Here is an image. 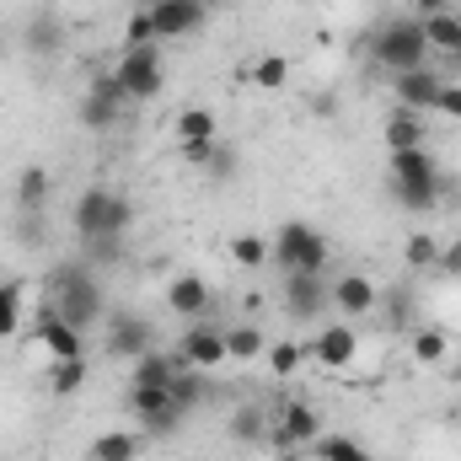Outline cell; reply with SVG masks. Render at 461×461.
Instances as JSON below:
<instances>
[{
  "mask_svg": "<svg viewBox=\"0 0 461 461\" xmlns=\"http://www.w3.org/2000/svg\"><path fill=\"white\" fill-rule=\"evenodd\" d=\"M435 274H451V279L461 274V230L451 236V241H440V263H435Z\"/></svg>",
  "mask_w": 461,
  "mask_h": 461,
  "instance_id": "40",
  "label": "cell"
},
{
  "mask_svg": "<svg viewBox=\"0 0 461 461\" xmlns=\"http://www.w3.org/2000/svg\"><path fill=\"white\" fill-rule=\"evenodd\" d=\"M440 86H446V76H440L435 65H419V70L392 76V103L408 108V113H429V108L440 103Z\"/></svg>",
  "mask_w": 461,
  "mask_h": 461,
  "instance_id": "15",
  "label": "cell"
},
{
  "mask_svg": "<svg viewBox=\"0 0 461 461\" xmlns=\"http://www.w3.org/2000/svg\"><path fill=\"white\" fill-rule=\"evenodd\" d=\"M140 451H145V435H134V429H103L92 440L86 461H134Z\"/></svg>",
  "mask_w": 461,
  "mask_h": 461,
  "instance_id": "22",
  "label": "cell"
},
{
  "mask_svg": "<svg viewBox=\"0 0 461 461\" xmlns=\"http://www.w3.org/2000/svg\"><path fill=\"white\" fill-rule=\"evenodd\" d=\"M413 145H424V113L392 108V118H386V150H413Z\"/></svg>",
  "mask_w": 461,
  "mask_h": 461,
  "instance_id": "29",
  "label": "cell"
},
{
  "mask_svg": "<svg viewBox=\"0 0 461 461\" xmlns=\"http://www.w3.org/2000/svg\"><path fill=\"white\" fill-rule=\"evenodd\" d=\"M86 375H92L86 359H54V370H49V392H54V397H76V392L86 386Z\"/></svg>",
  "mask_w": 461,
  "mask_h": 461,
  "instance_id": "31",
  "label": "cell"
},
{
  "mask_svg": "<svg viewBox=\"0 0 461 461\" xmlns=\"http://www.w3.org/2000/svg\"><path fill=\"white\" fill-rule=\"evenodd\" d=\"M279 461H306L301 451H279Z\"/></svg>",
  "mask_w": 461,
  "mask_h": 461,
  "instance_id": "47",
  "label": "cell"
},
{
  "mask_svg": "<svg viewBox=\"0 0 461 461\" xmlns=\"http://www.w3.org/2000/svg\"><path fill=\"white\" fill-rule=\"evenodd\" d=\"M451 5H456V0H413L419 16H440V11H451Z\"/></svg>",
  "mask_w": 461,
  "mask_h": 461,
  "instance_id": "45",
  "label": "cell"
},
{
  "mask_svg": "<svg viewBox=\"0 0 461 461\" xmlns=\"http://www.w3.org/2000/svg\"><path fill=\"white\" fill-rule=\"evenodd\" d=\"M177 150H183V161H188V167H199V172H210V161H215V150H221V140H177Z\"/></svg>",
  "mask_w": 461,
  "mask_h": 461,
  "instance_id": "39",
  "label": "cell"
},
{
  "mask_svg": "<svg viewBox=\"0 0 461 461\" xmlns=\"http://www.w3.org/2000/svg\"><path fill=\"white\" fill-rule=\"evenodd\" d=\"M103 348L113 354V359H140L145 348H156V328L140 317V312H108L103 317Z\"/></svg>",
  "mask_w": 461,
  "mask_h": 461,
  "instance_id": "10",
  "label": "cell"
},
{
  "mask_svg": "<svg viewBox=\"0 0 461 461\" xmlns=\"http://www.w3.org/2000/svg\"><path fill=\"white\" fill-rule=\"evenodd\" d=\"M172 354H177V370H215V365H226V328L188 322Z\"/></svg>",
  "mask_w": 461,
  "mask_h": 461,
  "instance_id": "11",
  "label": "cell"
},
{
  "mask_svg": "<svg viewBox=\"0 0 461 461\" xmlns=\"http://www.w3.org/2000/svg\"><path fill=\"white\" fill-rule=\"evenodd\" d=\"M306 451H312L317 461H375L365 440H354V435H333V429H322Z\"/></svg>",
  "mask_w": 461,
  "mask_h": 461,
  "instance_id": "24",
  "label": "cell"
},
{
  "mask_svg": "<svg viewBox=\"0 0 461 461\" xmlns=\"http://www.w3.org/2000/svg\"><path fill=\"white\" fill-rule=\"evenodd\" d=\"M65 38H70V27H65V16H59L54 5L27 11V22H22V54H27V59H38V65L59 59V54H65Z\"/></svg>",
  "mask_w": 461,
  "mask_h": 461,
  "instance_id": "9",
  "label": "cell"
},
{
  "mask_svg": "<svg viewBox=\"0 0 461 461\" xmlns=\"http://www.w3.org/2000/svg\"><path fill=\"white\" fill-rule=\"evenodd\" d=\"M177 140H221V123L210 108H183L177 113Z\"/></svg>",
  "mask_w": 461,
  "mask_h": 461,
  "instance_id": "36",
  "label": "cell"
},
{
  "mask_svg": "<svg viewBox=\"0 0 461 461\" xmlns=\"http://www.w3.org/2000/svg\"><path fill=\"white\" fill-rule=\"evenodd\" d=\"M435 263H440V236H429V230H413V236L402 241V268L424 274V268H435Z\"/></svg>",
  "mask_w": 461,
  "mask_h": 461,
  "instance_id": "30",
  "label": "cell"
},
{
  "mask_svg": "<svg viewBox=\"0 0 461 461\" xmlns=\"http://www.w3.org/2000/svg\"><path fill=\"white\" fill-rule=\"evenodd\" d=\"M440 188H446V177H440V161H435L429 145L392 150V199H397L402 210L429 215V210L440 204Z\"/></svg>",
  "mask_w": 461,
  "mask_h": 461,
  "instance_id": "3",
  "label": "cell"
},
{
  "mask_svg": "<svg viewBox=\"0 0 461 461\" xmlns=\"http://www.w3.org/2000/svg\"><path fill=\"white\" fill-rule=\"evenodd\" d=\"M129 413L140 419L145 435H172L183 424V413L172 408V392L167 386H129Z\"/></svg>",
  "mask_w": 461,
  "mask_h": 461,
  "instance_id": "13",
  "label": "cell"
},
{
  "mask_svg": "<svg viewBox=\"0 0 461 461\" xmlns=\"http://www.w3.org/2000/svg\"><path fill=\"white\" fill-rule=\"evenodd\" d=\"M435 113H446V118H456V123H461V81H446V86H440Z\"/></svg>",
  "mask_w": 461,
  "mask_h": 461,
  "instance_id": "42",
  "label": "cell"
},
{
  "mask_svg": "<svg viewBox=\"0 0 461 461\" xmlns=\"http://www.w3.org/2000/svg\"><path fill=\"white\" fill-rule=\"evenodd\" d=\"M81 263L86 268H118L123 263V236H92V241H81Z\"/></svg>",
  "mask_w": 461,
  "mask_h": 461,
  "instance_id": "35",
  "label": "cell"
},
{
  "mask_svg": "<svg viewBox=\"0 0 461 461\" xmlns=\"http://www.w3.org/2000/svg\"><path fill=\"white\" fill-rule=\"evenodd\" d=\"M263 354H268V333H263V328H252V322L226 328V359L230 365H247V359H263Z\"/></svg>",
  "mask_w": 461,
  "mask_h": 461,
  "instance_id": "26",
  "label": "cell"
},
{
  "mask_svg": "<svg viewBox=\"0 0 461 461\" xmlns=\"http://www.w3.org/2000/svg\"><path fill=\"white\" fill-rule=\"evenodd\" d=\"M134 226V204L108 188V183H92V188H81L76 194V204H70V230H76V241H92V236H129Z\"/></svg>",
  "mask_w": 461,
  "mask_h": 461,
  "instance_id": "4",
  "label": "cell"
},
{
  "mask_svg": "<svg viewBox=\"0 0 461 461\" xmlns=\"http://www.w3.org/2000/svg\"><path fill=\"white\" fill-rule=\"evenodd\" d=\"M424 38H429V54H446L456 59L461 54V16L440 11V16H424Z\"/></svg>",
  "mask_w": 461,
  "mask_h": 461,
  "instance_id": "28",
  "label": "cell"
},
{
  "mask_svg": "<svg viewBox=\"0 0 461 461\" xmlns=\"http://www.w3.org/2000/svg\"><path fill=\"white\" fill-rule=\"evenodd\" d=\"M365 49H370V65L386 70V76H402V70L429 65L424 16H386V22H375V32L365 38Z\"/></svg>",
  "mask_w": 461,
  "mask_h": 461,
  "instance_id": "2",
  "label": "cell"
},
{
  "mask_svg": "<svg viewBox=\"0 0 461 461\" xmlns=\"http://www.w3.org/2000/svg\"><path fill=\"white\" fill-rule=\"evenodd\" d=\"M16 241L22 247H43V215H16Z\"/></svg>",
  "mask_w": 461,
  "mask_h": 461,
  "instance_id": "41",
  "label": "cell"
},
{
  "mask_svg": "<svg viewBox=\"0 0 461 461\" xmlns=\"http://www.w3.org/2000/svg\"><path fill=\"white\" fill-rule=\"evenodd\" d=\"M167 392H172V408H177L183 419H188V413H199V408L210 402V381H204V370H177Z\"/></svg>",
  "mask_w": 461,
  "mask_h": 461,
  "instance_id": "23",
  "label": "cell"
},
{
  "mask_svg": "<svg viewBox=\"0 0 461 461\" xmlns=\"http://www.w3.org/2000/svg\"><path fill=\"white\" fill-rule=\"evenodd\" d=\"M279 295H285V312L295 322H317L322 312H333V279H328V268L322 274H285Z\"/></svg>",
  "mask_w": 461,
  "mask_h": 461,
  "instance_id": "8",
  "label": "cell"
},
{
  "mask_svg": "<svg viewBox=\"0 0 461 461\" xmlns=\"http://www.w3.org/2000/svg\"><path fill=\"white\" fill-rule=\"evenodd\" d=\"M252 81H258L263 92H279V86L290 81V59H285V54H258V59H252Z\"/></svg>",
  "mask_w": 461,
  "mask_h": 461,
  "instance_id": "37",
  "label": "cell"
},
{
  "mask_svg": "<svg viewBox=\"0 0 461 461\" xmlns=\"http://www.w3.org/2000/svg\"><path fill=\"white\" fill-rule=\"evenodd\" d=\"M317 435H322V413H317V402H306V397H285V402L268 408V446H274V451H306Z\"/></svg>",
  "mask_w": 461,
  "mask_h": 461,
  "instance_id": "6",
  "label": "cell"
},
{
  "mask_svg": "<svg viewBox=\"0 0 461 461\" xmlns=\"http://www.w3.org/2000/svg\"><path fill=\"white\" fill-rule=\"evenodd\" d=\"M76 113H81V129H92V134H113L118 118H123V103H113V97H97V92H86Z\"/></svg>",
  "mask_w": 461,
  "mask_h": 461,
  "instance_id": "27",
  "label": "cell"
},
{
  "mask_svg": "<svg viewBox=\"0 0 461 461\" xmlns=\"http://www.w3.org/2000/svg\"><path fill=\"white\" fill-rule=\"evenodd\" d=\"M113 76L123 86V103H150L167 86V59H161V49H123Z\"/></svg>",
  "mask_w": 461,
  "mask_h": 461,
  "instance_id": "7",
  "label": "cell"
},
{
  "mask_svg": "<svg viewBox=\"0 0 461 461\" xmlns=\"http://www.w3.org/2000/svg\"><path fill=\"white\" fill-rule=\"evenodd\" d=\"M49 199H54L49 167H22V172H16V215H43Z\"/></svg>",
  "mask_w": 461,
  "mask_h": 461,
  "instance_id": "19",
  "label": "cell"
},
{
  "mask_svg": "<svg viewBox=\"0 0 461 461\" xmlns=\"http://www.w3.org/2000/svg\"><path fill=\"white\" fill-rule=\"evenodd\" d=\"M210 172H215V177H230V172H236V150L221 145V150H215V161H210Z\"/></svg>",
  "mask_w": 461,
  "mask_h": 461,
  "instance_id": "44",
  "label": "cell"
},
{
  "mask_svg": "<svg viewBox=\"0 0 461 461\" xmlns=\"http://www.w3.org/2000/svg\"><path fill=\"white\" fill-rule=\"evenodd\" d=\"M392 322H397V328H402V322H413V295H408V290H397V295H392Z\"/></svg>",
  "mask_w": 461,
  "mask_h": 461,
  "instance_id": "43",
  "label": "cell"
},
{
  "mask_svg": "<svg viewBox=\"0 0 461 461\" xmlns=\"http://www.w3.org/2000/svg\"><path fill=\"white\" fill-rule=\"evenodd\" d=\"M210 279L204 274H172V285H167V312L172 317H183V322H204V312H210Z\"/></svg>",
  "mask_w": 461,
  "mask_h": 461,
  "instance_id": "16",
  "label": "cell"
},
{
  "mask_svg": "<svg viewBox=\"0 0 461 461\" xmlns=\"http://www.w3.org/2000/svg\"><path fill=\"white\" fill-rule=\"evenodd\" d=\"M230 263H236V268H263V263H268V241H263L258 230H236V236H230Z\"/></svg>",
  "mask_w": 461,
  "mask_h": 461,
  "instance_id": "34",
  "label": "cell"
},
{
  "mask_svg": "<svg viewBox=\"0 0 461 461\" xmlns=\"http://www.w3.org/2000/svg\"><path fill=\"white\" fill-rule=\"evenodd\" d=\"M32 339L49 348V359H86V333H76L65 317H54L49 306L32 317Z\"/></svg>",
  "mask_w": 461,
  "mask_h": 461,
  "instance_id": "17",
  "label": "cell"
},
{
  "mask_svg": "<svg viewBox=\"0 0 461 461\" xmlns=\"http://www.w3.org/2000/svg\"><path fill=\"white\" fill-rule=\"evenodd\" d=\"M5 54H11V32L0 27V65H5Z\"/></svg>",
  "mask_w": 461,
  "mask_h": 461,
  "instance_id": "46",
  "label": "cell"
},
{
  "mask_svg": "<svg viewBox=\"0 0 461 461\" xmlns=\"http://www.w3.org/2000/svg\"><path fill=\"white\" fill-rule=\"evenodd\" d=\"M123 49H161V32H156V16H150V5L129 11V22H123Z\"/></svg>",
  "mask_w": 461,
  "mask_h": 461,
  "instance_id": "33",
  "label": "cell"
},
{
  "mask_svg": "<svg viewBox=\"0 0 461 461\" xmlns=\"http://www.w3.org/2000/svg\"><path fill=\"white\" fill-rule=\"evenodd\" d=\"M150 16H156L161 43H177V38H194L210 22V0H150Z\"/></svg>",
  "mask_w": 461,
  "mask_h": 461,
  "instance_id": "14",
  "label": "cell"
},
{
  "mask_svg": "<svg viewBox=\"0 0 461 461\" xmlns=\"http://www.w3.org/2000/svg\"><path fill=\"white\" fill-rule=\"evenodd\" d=\"M226 435L236 446H268V408L258 402H236L226 419Z\"/></svg>",
  "mask_w": 461,
  "mask_h": 461,
  "instance_id": "20",
  "label": "cell"
},
{
  "mask_svg": "<svg viewBox=\"0 0 461 461\" xmlns=\"http://www.w3.org/2000/svg\"><path fill=\"white\" fill-rule=\"evenodd\" d=\"M49 312L65 317L76 333H92V328H103V317L113 306H108V290H103L97 268H86L81 258H65V263L49 268Z\"/></svg>",
  "mask_w": 461,
  "mask_h": 461,
  "instance_id": "1",
  "label": "cell"
},
{
  "mask_svg": "<svg viewBox=\"0 0 461 461\" xmlns=\"http://www.w3.org/2000/svg\"><path fill=\"white\" fill-rule=\"evenodd\" d=\"M268 263L279 274H322L328 268V236L306 221H285L268 241Z\"/></svg>",
  "mask_w": 461,
  "mask_h": 461,
  "instance_id": "5",
  "label": "cell"
},
{
  "mask_svg": "<svg viewBox=\"0 0 461 461\" xmlns=\"http://www.w3.org/2000/svg\"><path fill=\"white\" fill-rule=\"evenodd\" d=\"M22 317H27V285L22 279H0V344L22 333Z\"/></svg>",
  "mask_w": 461,
  "mask_h": 461,
  "instance_id": "25",
  "label": "cell"
},
{
  "mask_svg": "<svg viewBox=\"0 0 461 461\" xmlns=\"http://www.w3.org/2000/svg\"><path fill=\"white\" fill-rule=\"evenodd\" d=\"M172 375H177V354L172 348H145L129 365V386H172Z\"/></svg>",
  "mask_w": 461,
  "mask_h": 461,
  "instance_id": "21",
  "label": "cell"
},
{
  "mask_svg": "<svg viewBox=\"0 0 461 461\" xmlns=\"http://www.w3.org/2000/svg\"><path fill=\"white\" fill-rule=\"evenodd\" d=\"M306 359L322 365V370H348L359 359V333L348 322H322L312 333V344H306Z\"/></svg>",
  "mask_w": 461,
  "mask_h": 461,
  "instance_id": "12",
  "label": "cell"
},
{
  "mask_svg": "<svg viewBox=\"0 0 461 461\" xmlns=\"http://www.w3.org/2000/svg\"><path fill=\"white\" fill-rule=\"evenodd\" d=\"M408 354H413L419 365H446V359H451V339H446V328H419L413 344H408Z\"/></svg>",
  "mask_w": 461,
  "mask_h": 461,
  "instance_id": "32",
  "label": "cell"
},
{
  "mask_svg": "<svg viewBox=\"0 0 461 461\" xmlns=\"http://www.w3.org/2000/svg\"><path fill=\"white\" fill-rule=\"evenodd\" d=\"M451 359H456V370H461V339H456V344H451Z\"/></svg>",
  "mask_w": 461,
  "mask_h": 461,
  "instance_id": "48",
  "label": "cell"
},
{
  "mask_svg": "<svg viewBox=\"0 0 461 461\" xmlns=\"http://www.w3.org/2000/svg\"><path fill=\"white\" fill-rule=\"evenodd\" d=\"M375 306H381V290H375L370 274L354 268V274H339V279H333V312H339V317H370Z\"/></svg>",
  "mask_w": 461,
  "mask_h": 461,
  "instance_id": "18",
  "label": "cell"
},
{
  "mask_svg": "<svg viewBox=\"0 0 461 461\" xmlns=\"http://www.w3.org/2000/svg\"><path fill=\"white\" fill-rule=\"evenodd\" d=\"M268 370L274 375H295L301 365H306V344H295V339H279V344H268Z\"/></svg>",
  "mask_w": 461,
  "mask_h": 461,
  "instance_id": "38",
  "label": "cell"
}]
</instances>
